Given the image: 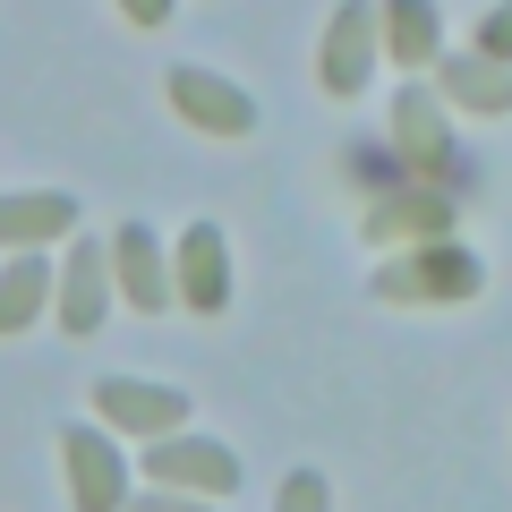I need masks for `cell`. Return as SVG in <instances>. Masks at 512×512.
I'll list each match as a JSON object with an SVG mask.
<instances>
[{"label": "cell", "instance_id": "obj_1", "mask_svg": "<svg viewBox=\"0 0 512 512\" xmlns=\"http://www.w3.org/2000/svg\"><path fill=\"white\" fill-rule=\"evenodd\" d=\"M393 137H402V163H410V180H444L461 197V188H478V171L453 154V137H444V120H436V94L427 86H402V103H393Z\"/></svg>", "mask_w": 512, "mask_h": 512}, {"label": "cell", "instance_id": "obj_2", "mask_svg": "<svg viewBox=\"0 0 512 512\" xmlns=\"http://www.w3.org/2000/svg\"><path fill=\"white\" fill-rule=\"evenodd\" d=\"M478 282H487V265H478L470 248H453V239H444V248L393 256V265L376 274V291H384V299H470Z\"/></svg>", "mask_w": 512, "mask_h": 512}, {"label": "cell", "instance_id": "obj_3", "mask_svg": "<svg viewBox=\"0 0 512 512\" xmlns=\"http://www.w3.org/2000/svg\"><path fill=\"white\" fill-rule=\"evenodd\" d=\"M94 410H103L111 427L154 436V444H163L171 427H188V402L171 393V384H128V376H103V384H94Z\"/></svg>", "mask_w": 512, "mask_h": 512}, {"label": "cell", "instance_id": "obj_4", "mask_svg": "<svg viewBox=\"0 0 512 512\" xmlns=\"http://www.w3.org/2000/svg\"><path fill=\"white\" fill-rule=\"evenodd\" d=\"M146 478H163V487H197V495H231L239 487V461L222 453V444H205V436H163L146 453Z\"/></svg>", "mask_w": 512, "mask_h": 512}, {"label": "cell", "instance_id": "obj_5", "mask_svg": "<svg viewBox=\"0 0 512 512\" xmlns=\"http://www.w3.org/2000/svg\"><path fill=\"white\" fill-rule=\"evenodd\" d=\"M444 222H453V197H436V188H419V180L367 205V239H410V248H444Z\"/></svg>", "mask_w": 512, "mask_h": 512}, {"label": "cell", "instance_id": "obj_6", "mask_svg": "<svg viewBox=\"0 0 512 512\" xmlns=\"http://www.w3.org/2000/svg\"><path fill=\"white\" fill-rule=\"evenodd\" d=\"M60 461H69V478H77V512H120L128 504L120 453H111L94 427H69V436H60Z\"/></svg>", "mask_w": 512, "mask_h": 512}, {"label": "cell", "instance_id": "obj_7", "mask_svg": "<svg viewBox=\"0 0 512 512\" xmlns=\"http://www.w3.org/2000/svg\"><path fill=\"white\" fill-rule=\"evenodd\" d=\"M171 103H180V120L214 128V137H248V128H256V103L231 94L222 77H205V69H171Z\"/></svg>", "mask_w": 512, "mask_h": 512}, {"label": "cell", "instance_id": "obj_8", "mask_svg": "<svg viewBox=\"0 0 512 512\" xmlns=\"http://www.w3.org/2000/svg\"><path fill=\"white\" fill-rule=\"evenodd\" d=\"M376 18H384V9H333V26H325V94H359L367 86Z\"/></svg>", "mask_w": 512, "mask_h": 512}, {"label": "cell", "instance_id": "obj_9", "mask_svg": "<svg viewBox=\"0 0 512 512\" xmlns=\"http://www.w3.org/2000/svg\"><path fill=\"white\" fill-rule=\"evenodd\" d=\"M180 299L197 316H214L222 299H231V256H222L214 222H188V239H180Z\"/></svg>", "mask_w": 512, "mask_h": 512}, {"label": "cell", "instance_id": "obj_10", "mask_svg": "<svg viewBox=\"0 0 512 512\" xmlns=\"http://www.w3.org/2000/svg\"><path fill=\"white\" fill-rule=\"evenodd\" d=\"M436 77H444V103H461V111H512V69H495L487 52L436 60Z\"/></svg>", "mask_w": 512, "mask_h": 512}, {"label": "cell", "instance_id": "obj_11", "mask_svg": "<svg viewBox=\"0 0 512 512\" xmlns=\"http://www.w3.org/2000/svg\"><path fill=\"white\" fill-rule=\"evenodd\" d=\"M111 265H120V299H137V308H163V299H171L146 222H120V231H111Z\"/></svg>", "mask_w": 512, "mask_h": 512}, {"label": "cell", "instance_id": "obj_12", "mask_svg": "<svg viewBox=\"0 0 512 512\" xmlns=\"http://www.w3.org/2000/svg\"><path fill=\"white\" fill-rule=\"evenodd\" d=\"M384 43H393V60L402 69H436V9L427 0H402V9H384Z\"/></svg>", "mask_w": 512, "mask_h": 512}, {"label": "cell", "instance_id": "obj_13", "mask_svg": "<svg viewBox=\"0 0 512 512\" xmlns=\"http://www.w3.org/2000/svg\"><path fill=\"white\" fill-rule=\"evenodd\" d=\"M94 316H103V248H77L69 256V282H60V325L94 333Z\"/></svg>", "mask_w": 512, "mask_h": 512}, {"label": "cell", "instance_id": "obj_14", "mask_svg": "<svg viewBox=\"0 0 512 512\" xmlns=\"http://www.w3.org/2000/svg\"><path fill=\"white\" fill-rule=\"evenodd\" d=\"M77 222V197H0V231L9 239H52Z\"/></svg>", "mask_w": 512, "mask_h": 512}, {"label": "cell", "instance_id": "obj_15", "mask_svg": "<svg viewBox=\"0 0 512 512\" xmlns=\"http://www.w3.org/2000/svg\"><path fill=\"white\" fill-rule=\"evenodd\" d=\"M43 291H52V274H43V256H18V265H9V291H0V325L18 333L26 316L43 308Z\"/></svg>", "mask_w": 512, "mask_h": 512}, {"label": "cell", "instance_id": "obj_16", "mask_svg": "<svg viewBox=\"0 0 512 512\" xmlns=\"http://www.w3.org/2000/svg\"><path fill=\"white\" fill-rule=\"evenodd\" d=\"M478 52H487L495 69L512 60V9H487V26H478Z\"/></svg>", "mask_w": 512, "mask_h": 512}, {"label": "cell", "instance_id": "obj_17", "mask_svg": "<svg viewBox=\"0 0 512 512\" xmlns=\"http://www.w3.org/2000/svg\"><path fill=\"white\" fill-rule=\"evenodd\" d=\"M282 512H325V478H316V470H291V487H282Z\"/></svg>", "mask_w": 512, "mask_h": 512}, {"label": "cell", "instance_id": "obj_18", "mask_svg": "<svg viewBox=\"0 0 512 512\" xmlns=\"http://www.w3.org/2000/svg\"><path fill=\"white\" fill-rule=\"evenodd\" d=\"M137 512H214V504H180V495H137Z\"/></svg>", "mask_w": 512, "mask_h": 512}]
</instances>
